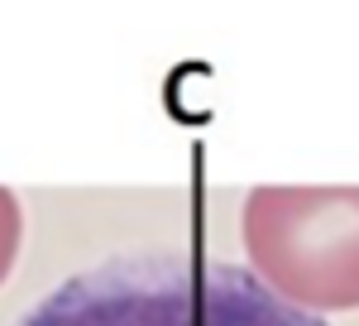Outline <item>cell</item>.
Returning <instances> with one entry per match:
<instances>
[{
	"mask_svg": "<svg viewBox=\"0 0 359 326\" xmlns=\"http://www.w3.org/2000/svg\"><path fill=\"white\" fill-rule=\"evenodd\" d=\"M15 326H331L269 293L245 264L130 249L62 278Z\"/></svg>",
	"mask_w": 359,
	"mask_h": 326,
	"instance_id": "obj_1",
	"label": "cell"
},
{
	"mask_svg": "<svg viewBox=\"0 0 359 326\" xmlns=\"http://www.w3.org/2000/svg\"><path fill=\"white\" fill-rule=\"evenodd\" d=\"M240 240L249 273L287 307L311 317L359 307V188H254Z\"/></svg>",
	"mask_w": 359,
	"mask_h": 326,
	"instance_id": "obj_2",
	"label": "cell"
},
{
	"mask_svg": "<svg viewBox=\"0 0 359 326\" xmlns=\"http://www.w3.org/2000/svg\"><path fill=\"white\" fill-rule=\"evenodd\" d=\"M20 235H25V211H20V197L10 188H0V283L15 269V254H20Z\"/></svg>",
	"mask_w": 359,
	"mask_h": 326,
	"instance_id": "obj_3",
	"label": "cell"
}]
</instances>
